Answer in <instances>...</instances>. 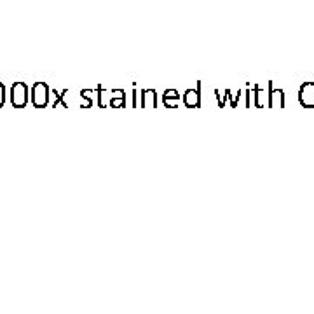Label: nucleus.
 I'll return each instance as SVG.
<instances>
[{
    "instance_id": "nucleus-2",
    "label": "nucleus",
    "mask_w": 314,
    "mask_h": 314,
    "mask_svg": "<svg viewBox=\"0 0 314 314\" xmlns=\"http://www.w3.org/2000/svg\"><path fill=\"white\" fill-rule=\"evenodd\" d=\"M46 86H42V84H37L35 86V91H33V99H35L37 105H44L46 103Z\"/></svg>"
},
{
    "instance_id": "nucleus-1",
    "label": "nucleus",
    "mask_w": 314,
    "mask_h": 314,
    "mask_svg": "<svg viewBox=\"0 0 314 314\" xmlns=\"http://www.w3.org/2000/svg\"><path fill=\"white\" fill-rule=\"evenodd\" d=\"M12 103L16 105V107H23L26 103V86L23 82H18L12 86Z\"/></svg>"
},
{
    "instance_id": "nucleus-3",
    "label": "nucleus",
    "mask_w": 314,
    "mask_h": 314,
    "mask_svg": "<svg viewBox=\"0 0 314 314\" xmlns=\"http://www.w3.org/2000/svg\"><path fill=\"white\" fill-rule=\"evenodd\" d=\"M4 103V86L0 84V105Z\"/></svg>"
}]
</instances>
